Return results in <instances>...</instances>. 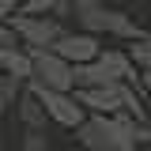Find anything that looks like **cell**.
<instances>
[{
  "label": "cell",
  "instance_id": "ba28073f",
  "mask_svg": "<svg viewBox=\"0 0 151 151\" xmlns=\"http://www.w3.org/2000/svg\"><path fill=\"white\" fill-rule=\"evenodd\" d=\"M15 113H19V121H23V129H45L49 125V117H45V110H42V102H38V94L23 83V91L15 94Z\"/></svg>",
  "mask_w": 151,
  "mask_h": 151
},
{
  "label": "cell",
  "instance_id": "5b68a950",
  "mask_svg": "<svg viewBox=\"0 0 151 151\" xmlns=\"http://www.w3.org/2000/svg\"><path fill=\"white\" fill-rule=\"evenodd\" d=\"M30 91L38 94V102H42V110H45V117L53 121V125H60V129H76L83 117H87V110L76 102L72 91H57V87H38V83H27Z\"/></svg>",
  "mask_w": 151,
  "mask_h": 151
},
{
  "label": "cell",
  "instance_id": "3957f363",
  "mask_svg": "<svg viewBox=\"0 0 151 151\" xmlns=\"http://www.w3.org/2000/svg\"><path fill=\"white\" fill-rule=\"evenodd\" d=\"M8 27H12V34L23 49H49L60 30H64V23L53 15H27V12H12L8 15Z\"/></svg>",
  "mask_w": 151,
  "mask_h": 151
},
{
  "label": "cell",
  "instance_id": "5bb4252c",
  "mask_svg": "<svg viewBox=\"0 0 151 151\" xmlns=\"http://www.w3.org/2000/svg\"><path fill=\"white\" fill-rule=\"evenodd\" d=\"M15 34H12V27H8V19H0V45H12Z\"/></svg>",
  "mask_w": 151,
  "mask_h": 151
},
{
  "label": "cell",
  "instance_id": "e0dca14e",
  "mask_svg": "<svg viewBox=\"0 0 151 151\" xmlns=\"http://www.w3.org/2000/svg\"><path fill=\"white\" fill-rule=\"evenodd\" d=\"M140 151H147V144H144V147H140Z\"/></svg>",
  "mask_w": 151,
  "mask_h": 151
},
{
  "label": "cell",
  "instance_id": "8fae6325",
  "mask_svg": "<svg viewBox=\"0 0 151 151\" xmlns=\"http://www.w3.org/2000/svg\"><path fill=\"white\" fill-rule=\"evenodd\" d=\"M19 91H23V79L19 76H0V113L12 110V102H15Z\"/></svg>",
  "mask_w": 151,
  "mask_h": 151
},
{
  "label": "cell",
  "instance_id": "30bf717a",
  "mask_svg": "<svg viewBox=\"0 0 151 151\" xmlns=\"http://www.w3.org/2000/svg\"><path fill=\"white\" fill-rule=\"evenodd\" d=\"M125 57L132 60V68L147 72V68H151V42H147V34H144V38H132L129 45H125Z\"/></svg>",
  "mask_w": 151,
  "mask_h": 151
},
{
  "label": "cell",
  "instance_id": "4fadbf2b",
  "mask_svg": "<svg viewBox=\"0 0 151 151\" xmlns=\"http://www.w3.org/2000/svg\"><path fill=\"white\" fill-rule=\"evenodd\" d=\"M15 12H27V15H49V12H53V0H19Z\"/></svg>",
  "mask_w": 151,
  "mask_h": 151
},
{
  "label": "cell",
  "instance_id": "277c9868",
  "mask_svg": "<svg viewBox=\"0 0 151 151\" xmlns=\"http://www.w3.org/2000/svg\"><path fill=\"white\" fill-rule=\"evenodd\" d=\"M27 53H30V76H27V83L72 91V64L60 53H53V49H27Z\"/></svg>",
  "mask_w": 151,
  "mask_h": 151
},
{
  "label": "cell",
  "instance_id": "6da1fadb",
  "mask_svg": "<svg viewBox=\"0 0 151 151\" xmlns=\"http://www.w3.org/2000/svg\"><path fill=\"white\" fill-rule=\"evenodd\" d=\"M147 144V125L129 113H87L76 125V147L83 151H136Z\"/></svg>",
  "mask_w": 151,
  "mask_h": 151
},
{
  "label": "cell",
  "instance_id": "9a60e30c",
  "mask_svg": "<svg viewBox=\"0 0 151 151\" xmlns=\"http://www.w3.org/2000/svg\"><path fill=\"white\" fill-rule=\"evenodd\" d=\"M12 12H15V0H0V19H8Z\"/></svg>",
  "mask_w": 151,
  "mask_h": 151
},
{
  "label": "cell",
  "instance_id": "52a82bcc",
  "mask_svg": "<svg viewBox=\"0 0 151 151\" xmlns=\"http://www.w3.org/2000/svg\"><path fill=\"white\" fill-rule=\"evenodd\" d=\"M76 102L87 113H117L121 110V83H98V87H72Z\"/></svg>",
  "mask_w": 151,
  "mask_h": 151
},
{
  "label": "cell",
  "instance_id": "ac0fdd59",
  "mask_svg": "<svg viewBox=\"0 0 151 151\" xmlns=\"http://www.w3.org/2000/svg\"><path fill=\"white\" fill-rule=\"evenodd\" d=\"M15 4H19V0H15Z\"/></svg>",
  "mask_w": 151,
  "mask_h": 151
},
{
  "label": "cell",
  "instance_id": "9c48e42d",
  "mask_svg": "<svg viewBox=\"0 0 151 151\" xmlns=\"http://www.w3.org/2000/svg\"><path fill=\"white\" fill-rule=\"evenodd\" d=\"M0 76H19L23 83H27V76H30V53L12 42V45H0Z\"/></svg>",
  "mask_w": 151,
  "mask_h": 151
},
{
  "label": "cell",
  "instance_id": "2e32d148",
  "mask_svg": "<svg viewBox=\"0 0 151 151\" xmlns=\"http://www.w3.org/2000/svg\"><path fill=\"white\" fill-rule=\"evenodd\" d=\"M64 151H83V147H64Z\"/></svg>",
  "mask_w": 151,
  "mask_h": 151
},
{
  "label": "cell",
  "instance_id": "8992f818",
  "mask_svg": "<svg viewBox=\"0 0 151 151\" xmlns=\"http://www.w3.org/2000/svg\"><path fill=\"white\" fill-rule=\"evenodd\" d=\"M53 53H60L68 64H83V60H91L98 49H102V38L91 34V30H60V38H57L53 45H49Z\"/></svg>",
  "mask_w": 151,
  "mask_h": 151
},
{
  "label": "cell",
  "instance_id": "7c38bea8",
  "mask_svg": "<svg viewBox=\"0 0 151 151\" xmlns=\"http://www.w3.org/2000/svg\"><path fill=\"white\" fill-rule=\"evenodd\" d=\"M19 151H53V147H49V136H45V129H27V132H23V144H19Z\"/></svg>",
  "mask_w": 151,
  "mask_h": 151
},
{
  "label": "cell",
  "instance_id": "7a4b0ae2",
  "mask_svg": "<svg viewBox=\"0 0 151 151\" xmlns=\"http://www.w3.org/2000/svg\"><path fill=\"white\" fill-rule=\"evenodd\" d=\"M72 15L79 23V30H91L98 38H117V42H132L144 38L147 30L121 8H110L106 0H72Z\"/></svg>",
  "mask_w": 151,
  "mask_h": 151
}]
</instances>
